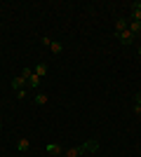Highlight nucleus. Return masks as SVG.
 Masks as SVG:
<instances>
[{
	"mask_svg": "<svg viewBox=\"0 0 141 157\" xmlns=\"http://www.w3.org/2000/svg\"><path fill=\"white\" fill-rule=\"evenodd\" d=\"M33 101H35L38 105H45V103H47V96H45V94H35V98H33Z\"/></svg>",
	"mask_w": 141,
	"mask_h": 157,
	"instance_id": "obj_12",
	"label": "nucleus"
},
{
	"mask_svg": "<svg viewBox=\"0 0 141 157\" xmlns=\"http://www.w3.org/2000/svg\"><path fill=\"white\" fill-rule=\"evenodd\" d=\"M31 73H33L31 68H24V71H21V78H24V80H28V78H31Z\"/></svg>",
	"mask_w": 141,
	"mask_h": 157,
	"instance_id": "obj_13",
	"label": "nucleus"
},
{
	"mask_svg": "<svg viewBox=\"0 0 141 157\" xmlns=\"http://www.w3.org/2000/svg\"><path fill=\"white\" fill-rule=\"evenodd\" d=\"M122 31H127V21L118 19V21H115V33H122Z\"/></svg>",
	"mask_w": 141,
	"mask_h": 157,
	"instance_id": "obj_10",
	"label": "nucleus"
},
{
	"mask_svg": "<svg viewBox=\"0 0 141 157\" xmlns=\"http://www.w3.org/2000/svg\"><path fill=\"white\" fill-rule=\"evenodd\" d=\"M42 45L49 47V49H52V54H61V52H64V45H61V42H52L49 38H42Z\"/></svg>",
	"mask_w": 141,
	"mask_h": 157,
	"instance_id": "obj_1",
	"label": "nucleus"
},
{
	"mask_svg": "<svg viewBox=\"0 0 141 157\" xmlns=\"http://www.w3.org/2000/svg\"><path fill=\"white\" fill-rule=\"evenodd\" d=\"M28 148H31V141H28V138H19V141H17V150L19 152H26Z\"/></svg>",
	"mask_w": 141,
	"mask_h": 157,
	"instance_id": "obj_6",
	"label": "nucleus"
},
{
	"mask_svg": "<svg viewBox=\"0 0 141 157\" xmlns=\"http://www.w3.org/2000/svg\"><path fill=\"white\" fill-rule=\"evenodd\" d=\"M17 98H26V89H19V92H17Z\"/></svg>",
	"mask_w": 141,
	"mask_h": 157,
	"instance_id": "obj_14",
	"label": "nucleus"
},
{
	"mask_svg": "<svg viewBox=\"0 0 141 157\" xmlns=\"http://www.w3.org/2000/svg\"><path fill=\"white\" fill-rule=\"evenodd\" d=\"M134 115H141V105H134Z\"/></svg>",
	"mask_w": 141,
	"mask_h": 157,
	"instance_id": "obj_15",
	"label": "nucleus"
},
{
	"mask_svg": "<svg viewBox=\"0 0 141 157\" xmlns=\"http://www.w3.org/2000/svg\"><path fill=\"white\" fill-rule=\"evenodd\" d=\"M24 85H26V80L21 78V75L12 80V89H17V92H19V89H24Z\"/></svg>",
	"mask_w": 141,
	"mask_h": 157,
	"instance_id": "obj_9",
	"label": "nucleus"
},
{
	"mask_svg": "<svg viewBox=\"0 0 141 157\" xmlns=\"http://www.w3.org/2000/svg\"><path fill=\"white\" fill-rule=\"evenodd\" d=\"M136 105H141V92L136 94Z\"/></svg>",
	"mask_w": 141,
	"mask_h": 157,
	"instance_id": "obj_16",
	"label": "nucleus"
},
{
	"mask_svg": "<svg viewBox=\"0 0 141 157\" xmlns=\"http://www.w3.org/2000/svg\"><path fill=\"white\" fill-rule=\"evenodd\" d=\"M139 56H141V45H139Z\"/></svg>",
	"mask_w": 141,
	"mask_h": 157,
	"instance_id": "obj_17",
	"label": "nucleus"
},
{
	"mask_svg": "<svg viewBox=\"0 0 141 157\" xmlns=\"http://www.w3.org/2000/svg\"><path fill=\"white\" fill-rule=\"evenodd\" d=\"M127 28H129L132 35H139L141 33V21H132V24H127Z\"/></svg>",
	"mask_w": 141,
	"mask_h": 157,
	"instance_id": "obj_8",
	"label": "nucleus"
},
{
	"mask_svg": "<svg viewBox=\"0 0 141 157\" xmlns=\"http://www.w3.org/2000/svg\"><path fill=\"white\" fill-rule=\"evenodd\" d=\"M33 73H35V75H38V78L42 80V78L47 75V63H38V66H35V71H33Z\"/></svg>",
	"mask_w": 141,
	"mask_h": 157,
	"instance_id": "obj_7",
	"label": "nucleus"
},
{
	"mask_svg": "<svg viewBox=\"0 0 141 157\" xmlns=\"http://www.w3.org/2000/svg\"><path fill=\"white\" fill-rule=\"evenodd\" d=\"M26 85H28V87H31V89H38V87H40V85H42V80H40V78H38V75H35V73H31V78H28V80H26Z\"/></svg>",
	"mask_w": 141,
	"mask_h": 157,
	"instance_id": "obj_4",
	"label": "nucleus"
},
{
	"mask_svg": "<svg viewBox=\"0 0 141 157\" xmlns=\"http://www.w3.org/2000/svg\"><path fill=\"white\" fill-rule=\"evenodd\" d=\"M0 129H2V122H0Z\"/></svg>",
	"mask_w": 141,
	"mask_h": 157,
	"instance_id": "obj_19",
	"label": "nucleus"
},
{
	"mask_svg": "<svg viewBox=\"0 0 141 157\" xmlns=\"http://www.w3.org/2000/svg\"><path fill=\"white\" fill-rule=\"evenodd\" d=\"M118 38H120V42H125V45H132V42H134V38H136V35H132V33H129V28H127V31L118 33Z\"/></svg>",
	"mask_w": 141,
	"mask_h": 157,
	"instance_id": "obj_3",
	"label": "nucleus"
},
{
	"mask_svg": "<svg viewBox=\"0 0 141 157\" xmlns=\"http://www.w3.org/2000/svg\"><path fill=\"white\" fill-rule=\"evenodd\" d=\"M45 150L49 152V155H54V157H57V155H64V152H61V145H59V143H47V145H45Z\"/></svg>",
	"mask_w": 141,
	"mask_h": 157,
	"instance_id": "obj_5",
	"label": "nucleus"
},
{
	"mask_svg": "<svg viewBox=\"0 0 141 157\" xmlns=\"http://www.w3.org/2000/svg\"><path fill=\"white\" fill-rule=\"evenodd\" d=\"M57 157H66V155H57Z\"/></svg>",
	"mask_w": 141,
	"mask_h": 157,
	"instance_id": "obj_18",
	"label": "nucleus"
},
{
	"mask_svg": "<svg viewBox=\"0 0 141 157\" xmlns=\"http://www.w3.org/2000/svg\"><path fill=\"white\" fill-rule=\"evenodd\" d=\"M80 148H82V155H85V152H96L99 150V143H96V141H85Z\"/></svg>",
	"mask_w": 141,
	"mask_h": 157,
	"instance_id": "obj_2",
	"label": "nucleus"
},
{
	"mask_svg": "<svg viewBox=\"0 0 141 157\" xmlns=\"http://www.w3.org/2000/svg\"><path fill=\"white\" fill-rule=\"evenodd\" d=\"M82 155V148H68L66 150V157H80Z\"/></svg>",
	"mask_w": 141,
	"mask_h": 157,
	"instance_id": "obj_11",
	"label": "nucleus"
}]
</instances>
